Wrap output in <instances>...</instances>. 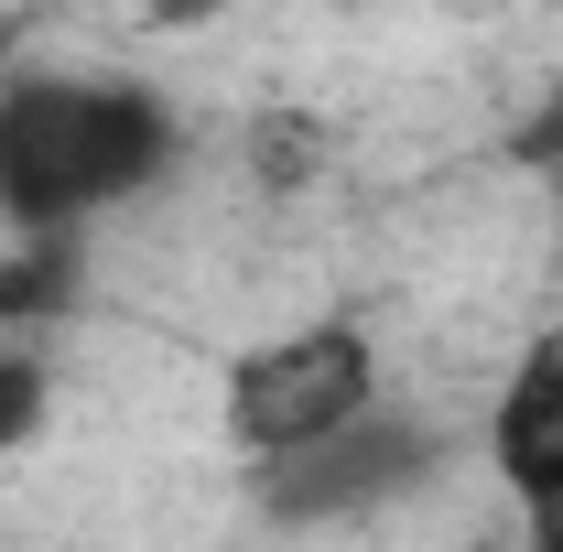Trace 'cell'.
<instances>
[{"mask_svg": "<svg viewBox=\"0 0 563 552\" xmlns=\"http://www.w3.org/2000/svg\"><path fill=\"white\" fill-rule=\"evenodd\" d=\"M185 163V120L141 76H0V228H98Z\"/></svg>", "mask_w": 563, "mask_h": 552, "instance_id": "6da1fadb", "label": "cell"}, {"mask_svg": "<svg viewBox=\"0 0 563 552\" xmlns=\"http://www.w3.org/2000/svg\"><path fill=\"white\" fill-rule=\"evenodd\" d=\"M379 401V346L368 325H292V336H261L239 368H228V444L261 466V455H292L314 433H336L347 412Z\"/></svg>", "mask_w": 563, "mask_h": 552, "instance_id": "7a4b0ae2", "label": "cell"}, {"mask_svg": "<svg viewBox=\"0 0 563 552\" xmlns=\"http://www.w3.org/2000/svg\"><path fill=\"white\" fill-rule=\"evenodd\" d=\"M433 466H444V433L412 422V412H390V401H368L336 433H314L292 455H261L250 477H261V509H272L282 531H314V520H357V509L422 487Z\"/></svg>", "mask_w": 563, "mask_h": 552, "instance_id": "3957f363", "label": "cell"}, {"mask_svg": "<svg viewBox=\"0 0 563 552\" xmlns=\"http://www.w3.org/2000/svg\"><path fill=\"white\" fill-rule=\"evenodd\" d=\"M488 466L509 498H531V487L563 477V325L509 379H498V412H488Z\"/></svg>", "mask_w": 563, "mask_h": 552, "instance_id": "277c9868", "label": "cell"}, {"mask_svg": "<svg viewBox=\"0 0 563 552\" xmlns=\"http://www.w3.org/2000/svg\"><path fill=\"white\" fill-rule=\"evenodd\" d=\"M76 281H87V228H11L0 250V336H33L76 314Z\"/></svg>", "mask_w": 563, "mask_h": 552, "instance_id": "5b68a950", "label": "cell"}, {"mask_svg": "<svg viewBox=\"0 0 563 552\" xmlns=\"http://www.w3.org/2000/svg\"><path fill=\"white\" fill-rule=\"evenodd\" d=\"M44 401H55L44 357H33L22 336H0V455H22V444L44 433Z\"/></svg>", "mask_w": 563, "mask_h": 552, "instance_id": "8992f818", "label": "cell"}, {"mask_svg": "<svg viewBox=\"0 0 563 552\" xmlns=\"http://www.w3.org/2000/svg\"><path fill=\"white\" fill-rule=\"evenodd\" d=\"M314 152H325V141L303 131V120H261V131H250V174H261V185H303Z\"/></svg>", "mask_w": 563, "mask_h": 552, "instance_id": "52a82bcc", "label": "cell"}, {"mask_svg": "<svg viewBox=\"0 0 563 552\" xmlns=\"http://www.w3.org/2000/svg\"><path fill=\"white\" fill-rule=\"evenodd\" d=\"M520 509H531V542H553V552H563V477H553V487H531Z\"/></svg>", "mask_w": 563, "mask_h": 552, "instance_id": "ba28073f", "label": "cell"}, {"mask_svg": "<svg viewBox=\"0 0 563 552\" xmlns=\"http://www.w3.org/2000/svg\"><path fill=\"white\" fill-rule=\"evenodd\" d=\"M141 11H152V33H185V22H217L228 0H141Z\"/></svg>", "mask_w": 563, "mask_h": 552, "instance_id": "9c48e42d", "label": "cell"}]
</instances>
